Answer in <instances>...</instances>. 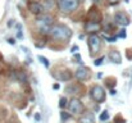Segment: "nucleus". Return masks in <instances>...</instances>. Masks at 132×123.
<instances>
[{
	"mask_svg": "<svg viewBox=\"0 0 132 123\" xmlns=\"http://www.w3.org/2000/svg\"><path fill=\"white\" fill-rule=\"evenodd\" d=\"M49 35H50L51 39H54L56 41H67L72 37V30L68 26L63 24V23L53 24Z\"/></svg>",
	"mask_w": 132,
	"mask_h": 123,
	"instance_id": "obj_1",
	"label": "nucleus"
},
{
	"mask_svg": "<svg viewBox=\"0 0 132 123\" xmlns=\"http://www.w3.org/2000/svg\"><path fill=\"white\" fill-rule=\"evenodd\" d=\"M35 23L39 27L41 34H47L49 35V32H50V30L53 27V23H54V18L51 15H49V14H44L43 13V14L37 15Z\"/></svg>",
	"mask_w": 132,
	"mask_h": 123,
	"instance_id": "obj_2",
	"label": "nucleus"
},
{
	"mask_svg": "<svg viewBox=\"0 0 132 123\" xmlns=\"http://www.w3.org/2000/svg\"><path fill=\"white\" fill-rule=\"evenodd\" d=\"M88 96H90L95 103L101 104V103H104L105 99H106V92H105V90H104L103 86H100V85H94V86L90 88V91H88Z\"/></svg>",
	"mask_w": 132,
	"mask_h": 123,
	"instance_id": "obj_3",
	"label": "nucleus"
},
{
	"mask_svg": "<svg viewBox=\"0 0 132 123\" xmlns=\"http://www.w3.org/2000/svg\"><path fill=\"white\" fill-rule=\"evenodd\" d=\"M68 113L71 114V116H81V114H84L85 113V105H84V103L80 100V99H77V97H73V99H71L69 101H68Z\"/></svg>",
	"mask_w": 132,
	"mask_h": 123,
	"instance_id": "obj_4",
	"label": "nucleus"
},
{
	"mask_svg": "<svg viewBox=\"0 0 132 123\" xmlns=\"http://www.w3.org/2000/svg\"><path fill=\"white\" fill-rule=\"evenodd\" d=\"M56 4L63 13H72L78 8V0H56Z\"/></svg>",
	"mask_w": 132,
	"mask_h": 123,
	"instance_id": "obj_5",
	"label": "nucleus"
},
{
	"mask_svg": "<svg viewBox=\"0 0 132 123\" xmlns=\"http://www.w3.org/2000/svg\"><path fill=\"white\" fill-rule=\"evenodd\" d=\"M87 44H88V49H90V55H95L96 53H99L100 47H101V39L100 36H97L96 34H91L88 36V40H87Z\"/></svg>",
	"mask_w": 132,
	"mask_h": 123,
	"instance_id": "obj_6",
	"label": "nucleus"
},
{
	"mask_svg": "<svg viewBox=\"0 0 132 123\" xmlns=\"http://www.w3.org/2000/svg\"><path fill=\"white\" fill-rule=\"evenodd\" d=\"M27 8L28 10L32 13V14H36V15H40L44 13V8L41 5L40 1H36V0H30L27 3Z\"/></svg>",
	"mask_w": 132,
	"mask_h": 123,
	"instance_id": "obj_7",
	"label": "nucleus"
},
{
	"mask_svg": "<svg viewBox=\"0 0 132 123\" xmlns=\"http://www.w3.org/2000/svg\"><path fill=\"white\" fill-rule=\"evenodd\" d=\"M114 21H116L118 24H121L122 27H126V26H128V24L131 23L130 17H128L125 12H118V13H116V15H114Z\"/></svg>",
	"mask_w": 132,
	"mask_h": 123,
	"instance_id": "obj_8",
	"label": "nucleus"
},
{
	"mask_svg": "<svg viewBox=\"0 0 132 123\" xmlns=\"http://www.w3.org/2000/svg\"><path fill=\"white\" fill-rule=\"evenodd\" d=\"M88 76H90V71H88L86 67H80V68H77V71L75 72V77H76V80L80 82L82 81H86L88 78Z\"/></svg>",
	"mask_w": 132,
	"mask_h": 123,
	"instance_id": "obj_9",
	"label": "nucleus"
},
{
	"mask_svg": "<svg viewBox=\"0 0 132 123\" xmlns=\"http://www.w3.org/2000/svg\"><path fill=\"white\" fill-rule=\"evenodd\" d=\"M87 17H88V21L90 22H96V23H100V21H101V13L94 6V8H91L90 10H88L87 13Z\"/></svg>",
	"mask_w": 132,
	"mask_h": 123,
	"instance_id": "obj_10",
	"label": "nucleus"
},
{
	"mask_svg": "<svg viewBox=\"0 0 132 123\" xmlns=\"http://www.w3.org/2000/svg\"><path fill=\"white\" fill-rule=\"evenodd\" d=\"M100 28H101L100 23L90 22V21H87V22L85 23V26H84V30H85L86 32H88V34H95V32L100 31Z\"/></svg>",
	"mask_w": 132,
	"mask_h": 123,
	"instance_id": "obj_11",
	"label": "nucleus"
},
{
	"mask_svg": "<svg viewBox=\"0 0 132 123\" xmlns=\"http://www.w3.org/2000/svg\"><path fill=\"white\" fill-rule=\"evenodd\" d=\"M108 56H109L110 62L114 63V64H121L122 63V55L118 50H110L108 53Z\"/></svg>",
	"mask_w": 132,
	"mask_h": 123,
	"instance_id": "obj_12",
	"label": "nucleus"
},
{
	"mask_svg": "<svg viewBox=\"0 0 132 123\" xmlns=\"http://www.w3.org/2000/svg\"><path fill=\"white\" fill-rule=\"evenodd\" d=\"M59 81H63V82H65V81H69L72 77H73V75L71 73V71H62V72H59V75H56L55 76Z\"/></svg>",
	"mask_w": 132,
	"mask_h": 123,
	"instance_id": "obj_13",
	"label": "nucleus"
},
{
	"mask_svg": "<svg viewBox=\"0 0 132 123\" xmlns=\"http://www.w3.org/2000/svg\"><path fill=\"white\" fill-rule=\"evenodd\" d=\"M94 122H95V117H94V114L91 112L84 113L80 117V123H94Z\"/></svg>",
	"mask_w": 132,
	"mask_h": 123,
	"instance_id": "obj_14",
	"label": "nucleus"
},
{
	"mask_svg": "<svg viewBox=\"0 0 132 123\" xmlns=\"http://www.w3.org/2000/svg\"><path fill=\"white\" fill-rule=\"evenodd\" d=\"M14 76H15V80L21 83H26L28 81V76L24 71H15L14 72Z\"/></svg>",
	"mask_w": 132,
	"mask_h": 123,
	"instance_id": "obj_15",
	"label": "nucleus"
},
{
	"mask_svg": "<svg viewBox=\"0 0 132 123\" xmlns=\"http://www.w3.org/2000/svg\"><path fill=\"white\" fill-rule=\"evenodd\" d=\"M65 91L71 95H76L80 92V86L78 85H75V83H69L67 87H65Z\"/></svg>",
	"mask_w": 132,
	"mask_h": 123,
	"instance_id": "obj_16",
	"label": "nucleus"
},
{
	"mask_svg": "<svg viewBox=\"0 0 132 123\" xmlns=\"http://www.w3.org/2000/svg\"><path fill=\"white\" fill-rule=\"evenodd\" d=\"M40 3H41L44 10H51L55 6V0H43Z\"/></svg>",
	"mask_w": 132,
	"mask_h": 123,
	"instance_id": "obj_17",
	"label": "nucleus"
},
{
	"mask_svg": "<svg viewBox=\"0 0 132 123\" xmlns=\"http://www.w3.org/2000/svg\"><path fill=\"white\" fill-rule=\"evenodd\" d=\"M71 117H72V116H71L68 112H60V121H62V123H64L65 121H68Z\"/></svg>",
	"mask_w": 132,
	"mask_h": 123,
	"instance_id": "obj_18",
	"label": "nucleus"
},
{
	"mask_svg": "<svg viewBox=\"0 0 132 123\" xmlns=\"http://www.w3.org/2000/svg\"><path fill=\"white\" fill-rule=\"evenodd\" d=\"M99 119H100L101 122H106V121L109 119V113H108V110H104L103 113H100Z\"/></svg>",
	"mask_w": 132,
	"mask_h": 123,
	"instance_id": "obj_19",
	"label": "nucleus"
},
{
	"mask_svg": "<svg viewBox=\"0 0 132 123\" xmlns=\"http://www.w3.org/2000/svg\"><path fill=\"white\" fill-rule=\"evenodd\" d=\"M37 59H39V60H40V62L44 64L45 68H49V67H50V62H49V60H47L45 56H43V55H39V56H37Z\"/></svg>",
	"mask_w": 132,
	"mask_h": 123,
	"instance_id": "obj_20",
	"label": "nucleus"
},
{
	"mask_svg": "<svg viewBox=\"0 0 132 123\" xmlns=\"http://www.w3.org/2000/svg\"><path fill=\"white\" fill-rule=\"evenodd\" d=\"M58 105H59V108H65L67 105H68V100H67V97H60L59 99V103H58Z\"/></svg>",
	"mask_w": 132,
	"mask_h": 123,
	"instance_id": "obj_21",
	"label": "nucleus"
},
{
	"mask_svg": "<svg viewBox=\"0 0 132 123\" xmlns=\"http://www.w3.org/2000/svg\"><path fill=\"white\" fill-rule=\"evenodd\" d=\"M103 60H104V58H103V56H101V58H97V59L94 62V64H95L96 67H97V65H101V64H103Z\"/></svg>",
	"mask_w": 132,
	"mask_h": 123,
	"instance_id": "obj_22",
	"label": "nucleus"
},
{
	"mask_svg": "<svg viewBox=\"0 0 132 123\" xmlns=\"http://www.w3.org/2000/svg\"><path fill=\"white\" fill-rule=\"evenodd\" d=\"M75 59L77 60L76 63H82V58H81V55H78V54H75Z\"/></svg>",
	"mask_w": 132,
	"mask_h": 123,
	"instance_id": "obj_23",
	"label": "nucleus"
},
{
	"mask_svg": "<svg viewBox=\"0 0 132 123\" xmlns=\"http://www.w3.org/2000/svg\"><path fill=\"white\" fill-rule=\"evenodd\" d=\"M35 46L41 49V47H44V46H45V44H44V42H35Z\"/></svg>",
	"mask_w": 132,
	"mask_h": 123,
	"instance_id": "obj_24",
	"label": "nucleus"
},
{
	"mask_svg": "<svg viewBox=\"0 0 132 123\" xmlns=\"http://www.w3.org/2000/svg\"><path fill=\"white\" fill-rule=\"evenodd\" d=\"M40 119H41L40 113H36V114H35V121H36V122H40Z\"/></svg>",
	"mask_w": 132,
	"mask_h": 123,
	"instance_id": "obj_25",
	"label": "nucleus"
},
{
	"mask_svg": "<svg viewBox=\"0 0 132 123\" xmlns=\"http://www.w3.org/2000/svg\"><path fill=\"white\" fill-rule=\"evenodd\" d=\"M59 87H60L59 83H54V85H53V88H54V90H59Z\"/></svg>",
	"mask_w": 132,
	"mask_h": 123,
	"instance_id": "obj_26",
	"label": "nucleus"
},
{
	"mask_svg": "<svg viewBox=\"0 0 132 123\" xmlns=\"http://www.w3.org/2000/svg\"><path fill=\"white\" fill-rule=\"evenodd\" d=\"M8 44H10V45H14V44H15V40H14V39H8Z\"/></svg>",
	"mask_w": 132,
	"mask_h": 123,
	"instance_id": "obj_27",
	"label": "nucleus"
},
{
	"mask_svg": "<svg viewBox=\"0 0 132 123\" xmlns=\"http://www.w3.org/2000/svg\"><path fill=\"white\" fill-rule=\"evenodd\" d=\"M13 24H14V19H10V21L8 22V27H12Z\"/></svg>",
	"mask_w": 132,
	"mask_h": 123,
	"instance_id": "obj_28",
	"label": "nucleus"
},
{
	"mask_svg": "<svg viewBox=\"0 0 132 123\" xmlns=\"http://www.w3.org/2000/svg\"><path fill=\"white\" fill-rule=\"evenodd\" d=\"M119 36H121V37H123V39L126 37V32H125V30H122V32L119 34Z\"/></svg>",
	"mask_w": 132,
	"mask_h": 123,
	"instance_id": "obj_29",
	"label": "nucleus"
},
{
	"mask_svg": "<svg viewBox=\"0 0 132 123\" xmlns=\"http://www.w3.org/2000/svg\"><path fill=\"white\" fill-rule=\"evenodd\" d=\"M77 50H78V47H77V46L75 45V46L72 47V53H73V54H76V51H77Z\"/></svg>",
	"mask_w": 132,
	"mask_h": 123,
	"instance_id": "obj_30",
	"label": "nucleus"
},
{
	"mask_svg": "<svg viewBox=\"0 0 132 123\" xmlns=\"http://www.w3.org/2000/svg\"><path fill=\"white\" fill-rule=\"evenodd\" d=\"M109 92H110V95H116V94H117V91H116L114 88H110V91H109Z\"/></svg>",
	"mask_w": 132,
	"mask_h": 123,
	"instance_id": "obj_31",
	"label": "nucleus"
},
{
	"mask_svg": "<svg viewBox=\"0 0 132 123\" xmlns=\"http://www.w3.org/2000/svg\"><path fill=\"white\" fill-rule=\"evenodd\" d=\"M118 1H119V0H109V3H113V4H114V3H118Z\"/></svg>",
	"mask_w": 132,
	"mask_h": 123,
	"instance_id": "obj_32",
	"label": "nucleus"
},
{
	"mask_svg": "<svg viewBox=\"0 0 132 123\" xmlns=\"http://www.w3.org/2000/svg\"><path fill=\"white\" fill-rule=\"evenodd\" d=\"M92 1H94V3H100L101 0H92Z\"/></svg>",
	"mask_w": 132,
	"mask_h": 123,
	"instance_id": "obj_33",
	"label": "nucleus"
}]
</instances>
